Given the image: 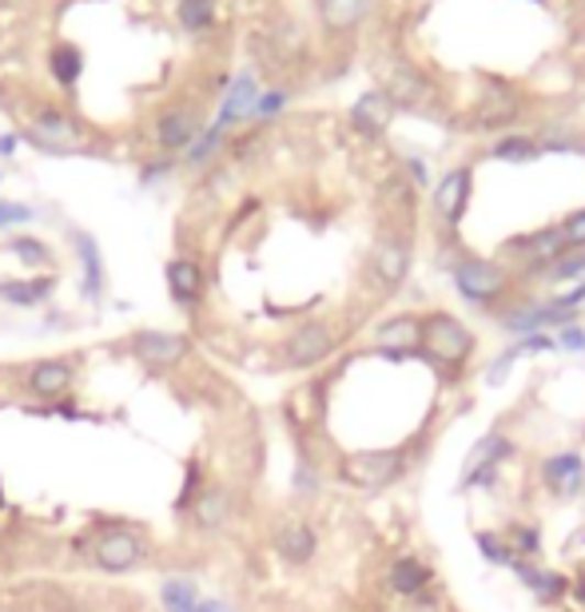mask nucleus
<instances>
[{
  "instance_id": "nucleus-22",
  "label": "nucleus",
  "mask_w": 585,
  "mask_h": 612,
  "mask_svg": "<svg viewBox=\"0 0 585 612\" xmlns=\"http://www.w3.org/2000/svg\"><path fill=\"white\" fill-rule=\"evenodd\" d=\"M196 135V115L191 112H167L159 120V144L164 147H184Z\"/></svg>"
},
{
  "instance_id": "nucleus-7",
  "label": "nucleus",
  "mask_w": 585,
  "mask_h": 612,
  "mask_svg": "<svg viewBox=\"0 0 585 612\" xmlns=\"http://www.w3.org/2000/svg\"><path fill=\"white\" fill-rule=\"evenodd\" d=\"M510 454H514V446L506 442V437L486 434L478 446L471 449V457H466V469H462V489H466V486H486V481L494 478V469H498Z\"/></svg>"
},
{
  "instance_id": "nucleus-14",
  "label": "nucleus",
  "mask_w": 585,
  "mask_h": 612,
  "mask_svg": "<svg viewBox=\"0 0 585 612\" xmlns=\"http://www.w3.org/2000/svg\"><path fill=\"white\" fill-rule=\"evenodd\" d=\"M275 549L291 565H307L314 557V549H319V541H314V530L307 521H283L279 533H275Z\"/></svg>"
},
{
  "instance_id": "nucleus-19",
  "label": "nucleus",
  "mask_w": 585,
  "mask_h": 612,
  "mask_svg": "<svg viewBox=\"0 0 585 612\" xmlns=\"http://www.w3.org/2000/svg\"><path fill=\"white\" fill-rule=\"evenodd\" d=\"M255 100H260V92H255V80H251V76H240V80L231 84V92H228V100H223V112H220V124H216V127L243 120V115L255 108Z\"/></svg>"
},
{
  "instance_id": "nucleus-38",
  "label": "nucleus",
  "mask_w": 585,
  "mask_h": 612,
  "mask_svg": "<svg viewBox=\"0 0 585 612\" xmlns=\"http://www.w3.org/2000/svg\"><path fill=\"white\" fill-rule=\"evenodd\" d=\"M9 152H16V135H0V156H9Z\"/></svg>"
},
{
  "instance_id": "nucleus-17",
  "label": "nucleus",
  "mask_w": 585,
  "mask_h": 612,
  "mask_svg": "<svg viewBox=\"0 0 585 612\" xmlns=\"http://www.w3.org/2000/svg\"><path fill=\"white\" fill-rule=\"evenodd\" d=\"M427 585H430V569L418 557H398L395 565H390V589H395L398 597H415V592H422Z\"/></svg>"
},
{
  "instance_id": "nucleus-3",
  "label": "nucleus",
  "mask_w": 585,
  "mask_h": 612,
  "mask_svg": "<svg viewBox=\"0 0 585 612\" xmlns=\"http://www.w3.org/2000/svg\"><path fill=\"white\" fill-rule=\"evenodd\" d=\"M506 270L498 263H486V259H462L454 267V287L466 302H494L501 291H506Z\"/></svg>"
},
{
  "instance_id": "nucleus-1",
  "label": "nucleus",
  "mask_w": 585,
  "mask_h": 612,
  "mask_svg": "<svg viewBox=\"0 0 585 612\" xmlns=\"http://www.w3.org/2000/svg\"><path fill=\"white\" fill-rule=\"evenodd\" d=\"M474 350V334L454 314H427L422 319V346L418 354L439 366H462Z\"/></svg>"
},
{
  "instance_id": "nucleus-36",
  "label": "nucleus",
  "mask_w": 585,
  "mask_h": 612,
  "mask_svg": "<svg viewBox=\"0 0 585 612\" xmlns=\"http://www.w3.org/2000/svg\"><path fill=\"white\" fill-rule=\"evenodd\" d=\"M574 275H585V259H565V263H558L554 279H574Z\"/></svg>"
},
{
  "instance_id": "nucleus-16",
  "label": "nucleus",
  "mask_w": 585,
  "mask_h": 612,
  "mask_svg": "<svg viewBox=\"0 0 585 612\" xmlns=\"http://www.w3.org/2000/svg\"><path fill=\"white\" fill-rule=\"evenodd\" d=\"M351 120H355V127L363 135H378L383 127L390 124V96L387 92H366L363 100L355 104V112H351Z\"/></svg>"
},
{
  "instance_id": "nucleus-33",
  "label": "nucleus",
  "mask_w": 585,
  "mask_h": 612,
  "mask_svg": "<svg viewBox=\"0 0 585 612\" xmlns=\"http://www.w3.org/2000/svg\"><path fill=\"white\" fill-rule=\"evenodd\" d=\"M24 219H32L29 208H21V203H0V227H9V223H24Z\"/></svg>"
},
{
  "instance_id": "nucleus-10",
  "label": "nucleus",
  "mask_w": 585,
  "mask_h": 612,
  "mask_svg": "<svg viewBox=\"0 0 585 612\" xmlns=\"http://www.w3.org/2000/svg\"><path fill=\"white\" fill-rule=\"evenodd\" d=\"M371 270H375V279L383 282V287H402V279H407L410 270V247L407 240H398V235H387V240H378L375 247V259H371Z\"/></svg>"
},
{
  "instance_id": "nucleus-29",
  "label": "nucleus",
  "mask_w": 585,
  "mask_h": 612,
  "mask_svg": "<svg viewBox=\"0 0 585 612\" xmlns=\"http://www.w3.org/2000/svg\"><path fill=\"white\" fill-rule=\"evenodd\" d=\"M533 140H526V135H510V140H501L498 147H494V156L498 159H510V164H518V159H533Z\"/></svg>"
},
{
  "instance_id": "nucleus-26",
  "label": "nucleus",
  "mask_w": 585,
  "mask_h": 612,
  "mask_svg": "<svg viewBox=\"0 0 585 612\" xmlns=\"http://www.w3.org/2000/svg\"><path fill=\"white\" fill-rule=\"evenodd\" d=\"M366 0H323V16L331 29H351L363 16Z\"/></svg>"
},
{
  "instance_id": "nucleus-12",
  "label": "nucleus",
  "mask_w": 585,
  "mask_h": 612,
  "mask_svg": "<svg viewBox=\"0 0 585 612\" xmlns=\"http://www.w3.org/2000/svg\"><path fill=\"white\" fill-rule=\"evenodd\" d=\"M466 199H471V171L466 167H454L442 176V183L434 187V208L446 223H459L462 211H466Z\"/></svg>"
},
{
  "instance_id": "nucleus-23",
  "label": "nucleus",
  "mask_w": 585,
  "mask_h": 612,
  "mask_svg": "<svg viewBox=\"0 0 585 612\" xmlns=\"http://www.w3.org/2000/svg\"><path fill=\"white\" fill-rule=\"evenodd\" d=\"M53 291V282L48 279H29V282H0V299L12 302V307H36L44 294Z\"/></svg>"
},
{
  "instance_id": "nucleus-18",
  "label": "nucleus",
  "mask_w": 585,
  "mask_h": 612,
  "mask_svg": "<svg viewBox=\"0 0 585 612\" xmlns=\"http://www.w3.org/2000/svg\"><path fill=\"white\" fill-rule=\"evenodd\" d=\"M231 518V493L228 489H208L196 498V525L199 530H220Z\"/></svg>"
},
{
  "instance_id": "nucleus-2",
  "label": "nucleus",
  "mask_w": 585,
  "mask_h": 612,
  "mask_svg": "<svg viewBox=\"0 0 585 612\" xmlns=\"http://www.w3.org/2000/svg\"><path fill=\"white\" fill-rule=\"evenodd\" d=\"M402 474V454L398 449H366L351 454L343 461V478L358 489H387Z\"/></svg>"
},
{
  "instance_id": "nucleus-25",
  "label": "nucleus",
  "mask_w": 585,
  "mask_h": 612,
  "mask_svg": "<svg viewBox=\"0 0 585 612\" xmlns=\"http://www.w3.org/2000/svg\"><path fill=\"white\" fill-rule=\"evenodd\" d=\"M159 597H164V609L167 612H196L199 609V589L191 581H164V589H159Z\"/></svg>"
},
{
  "instance_id": "nucleus-24",
  "label": "nucleus",
  "mask_w": 585,
  "mask_h": 612,
  "mask_svg": "<svg viewBox=\"0 0 585 612\" xmlns=\"http://www.w3.org/2000/svg\"><path fill=\"white\" fill-rule=\"evenodd\" d=\"M514 112H518V100L498 88V92H486V100H482V108H478V120L486 127H498V124H506V120H514Z\"/></svg>"
},
{
  "instance_id": "nucleus-13",
  "label": "nucleus",
  "mask_w": 585,
  "mask_h": 612,
  "mask_svg": "<svg viewBox=\"0 0 585 612\" xmlns=\"http://www.w3.org/2000/svg\"><path fill=\"white\" fill-rule=\"evenodd\" d=\"M76 378V366L68 358H44V363L32 366L29 374V390L36 398H60Z\"/></svg>"
},
{
  "instance_id": "nucleus-37",
  "label": "nucleus",
  "mask_w": 585,
  "mask_h": 612,
  "mask_svg": "<svg viewBox=\"0 0 585 612\" xmlns=\"http://www.w3.org/2000/svg\"><path fill=\"white\" fill-rule=\"evenodd\" d=\"M196 612H231V604H223V601H199Z\"/></svg>"
},
{
  "instance_id": "nucleus-20",
  "label": "nucleus",
  "mask_w": 585,
  "mask_h": 612,
  "mask_svg": "<svg viewBox=\"0 0 585 612\" xmlns=\"http://www.w3.org/2000/svg\"><path fill=\"white\" fill-rule=\"evenodd\" d=\"M510 251L514 255L522 251V255H530L533 263H554L565 251V240H562V231H538V235H530V240L510 243Z\"/></svg>"
},
{
  "instance_id": "nucleus-15",
  "label": "nucleus",
  "mask_w": 585,
  "mask_h": 612,
  "mask_svg": "<svg viewBox=\"0 0 585 612\" xmlns=\"http://www.w3.org/2000/svg\"><path fill=\"white\" fill-rule=\"evenodd\" d=\"M167 291L179 307H196L203 299V267L191 259H172L167 263Z\"/></svg>"
},
{
  "instance_id": "nucleus-5",
  "label": "nucleus",
  "mask_w": 585,
  "mask_h": 612,
  "mask_svg": "<svg viewBox=\"0 0 585 612\" xmlns=\"http://www.w3.org/2000/svg\"><path fill=\"white\" fill-rule=\"evenodd\" d=\"M144 541L136 537V533H128V530H108L100 533V541H96V565L104 572H128V569H136L140 560H144Z\"/></svg>"
},
{
  "instance_id": "nucleus-27",
  "label": "nucleus",
  "mask_w": 585,
  "mask_h": 612,
  "mask_svg": "<svg viewBox=\"0 0 585 612\" xmlns=\"http://www.w3.org/2000/svg\"><path fill=\"white\" fill-rule=\"evenodd\" d=\"M80 48H56L53 53V76L68 88V84H76V76H80Z\"/></svg>"
},
{
  "instance_id": "nucleus-4",
  "label": "nucleus",
  "mask_w": 585,
  "mask_h": 612,
  "mask_svg": "<svg viewBox=\"0 0 585 612\" xmlns=\"http://www.w3.org/2000/svg\"><path fill=\"white\" fill-rule=\"evenodd\" d=\"M132 354L152 370H167L188 358V338L179 331H140L132 338Z\"/></svg>"
},
{
  "instance_id": "nucleus-9",
  "label": "nucleus",
  "mask_w": 585,
  "mask_h": 612,
  "mask_svg": "<svg viewBox=\"0 0 585 612\" xmlns=\"http://www.w3.org/2000/svg\"><path fill=\"white\" fill-rule=\"evenodd\" d=\"M418 346H422V319L415 314H395L378 326V350L387 358H415Z\"/></svg>"
},
{
  "instance_id": "nucleus-32",
  "label": "nucleus",
  "mask_w": 585,
  "mask_h": 612,
  "mask_svg": "<svg viewBox=\"0 0 585 612\" xmlns=\"http://www.w3.org/2000/svg\"><path fill=\"white\" fill-rule=\"evenodd\" d=\"M562 240H565V247H585V211H574V215L565 219Z\"/></svg>"
},
{
  "instance_id": "nucleus-21",
  "label": "nucleus",
  "mask_w": 585,
  "mask_h": 612,
  "mask_svg": "<svg viewBox=\"0 0 585 612\" xmlns=\"http://www.w3.org/2000/svg\"><path fill=\"white\" fill-rule=\"evenodd\" d=\"M76 247H80V263H84V294L88 299H100L104 291V263H100V251L88 235H76Z\"/></svg>"
},
{
  "instance_id": "nucleus-31",
  "label": "nucleus",
  "mask_w": 585,
  "mask_h": 612,
  "mask_svg": "<svg viewBox=\"0 0 585 612\" xmlns=\"http://www.w3.org/2000/svg\"><path fill=\"white\" fill-rule=\"evenodd\" d=\"M12 251H16V255L29 263V267H41V263H48V247H44V243H36V240H16V243H12Z\"/></svg>"
},
{
  "instance_id": "nucleus-35",
  "label": "nucleus",
  "mask_w": 585,
  "mask_h": 612,
  "mask_svg": "<svg viewBox=\"0 0 585 612\" xmlns=\"http://www.w3.org/2000/svg\"><path fill=\"white\" fill-rule=\"evenodd\" d=\"M283 100H287V96L283 92H272V96H260V100H255V112L260 115H275L283 108Z\"/></svg>"
},
{
  "instance_id": "nucleus-8",
  "label": "nucleus",
  "mask_w": 585,
  "mask_h": 612,
  "mask_svg": "<svg viewBox=\"0 0 585 612\" xmlns=\"http://www.w3.org/2000/svg\"><path fill=\"white\" fill-rule=\"evenodd\" d=\"M29 135L36 140V147H44V152H73V147L80 144V127H76L64 112H56V108H41V115L32 120Z\"/></svg>"
},
{
  "instance_id": "nucleus-11",
  "label": "nucleus",
  "mask_w": 585,
  "mask_h": 612,
  "mask_svg": "<svg viewBox=\"0 0 585 612\" xmlns=\"http://www.w3.org/2000/svg\"><path fill=\"white\" fill-rule=\"evenodd\" d=\"M545 486L554 489L558 498H574L585 486V457L582 454H554L542 461Z\"/></svg>"
},
{
  "instance_id": "nucleus-28",
  "label": "nucleus",
  "mask_w": 585,
  "mask_h": 612,
  "mask_svg": "<svg viewBox=\"0 0 585 612\" xmlns=\"http://www.w3.org/2000/svg\"><path fill=\"white\" fill-rule=\"evenodd\" d=\"M179 21H184V29H208L211 0H184V4H179Z\"/></svg>"
},
{
  "instance_id": "nucleus-34",
  "label": "nucleus",
  "mask_w": 585,
  "mask_h": 612,
  "mask_svg": "<svg viewBox=\"0 0 585 612\" xmlns=\"http://www.w3.org/2000/svg\"><path fill=\"white\" fill-rule=\"evenodd\" d=\"M558 343H562L565 350H585V331H582V326H565Z\"/></svg>"
},
{
  "instance_id": "nucleus-6",
  "label": "nucleus",
  "mask_w": 585,
  "mask_h": 612,
  "mask_svg": "<svg viewBox=\"0 0 585 612\" xmlns=\"http://www.w3.org/2000/svg\"><path fill=\"white\" fill-rule=\"evenodd\" d=\"M334 338L331 326H323V322H307V326H299V331L291 334V343H287V366H295V370H307V366H319L323 358H331L334 354Z\"/></svg>"
},
{
  "instance_id": "nucleus-30",
  "label": "nucleus",
  "mask_w": 585,
  "mask_h": 612,
  "mask_svg": "<svg viewBox=\"0 0 585 612\" xmlns=\"http://www.w3.org/2000/svg\"><path fill=\"white\" fill-rule=\"evenodd\" d=\"M478 549H482V557L490 560V565H514L510 545H506L501 537H494V533H478Z\"/></svg>"
}]
</instances>
